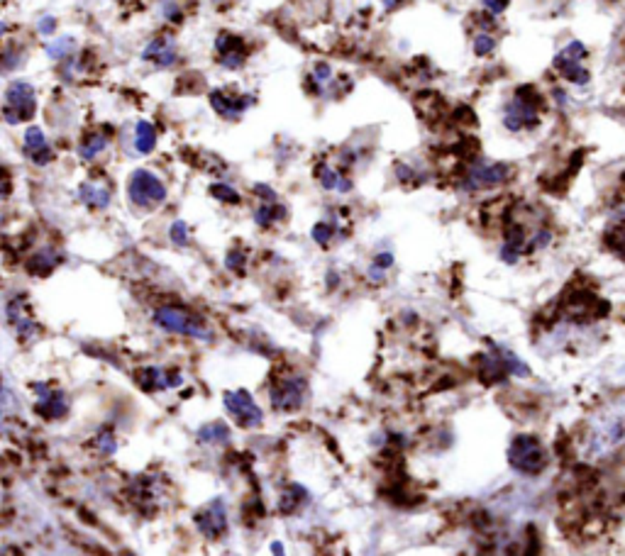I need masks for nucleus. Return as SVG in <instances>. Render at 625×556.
<instances>
[{"label":"nucleus","mask_w":625,"mask_h":556,"mask_svg":"<svg viewBox=\"0 0 625 556\" xmlns=\"http://www.w3.org/2000/svg\"><path fill=\"white\" fill-rule=\"evenodd\" d=\"M584 442L592 461H606L625 449V403H613L596 412Z\"/></svg>","instance_id":"obj_1"},{"label":"nucleus","mask_w":625,"mask_h":556,"mask_svg":"<svg viewBox=\"0 0 625 556\" xmlns=\"http://www.w3.org/2000/svg\"><path fill=\"white\" fill-rule=\"evenodd\" d=\"M215 51H217V61H220L225 68H239L244 64V42L234 34L222 32L220 37L215 39Z\"/></svg>","instance_id":"obj_12"},{"label":"nucleus","mask_w":625,"mask_h":556,"mask_svg":"<svg viewBox=\"0 0 625 556\" xmlns=\"http://www.w3.org/2000/svg\"><path fill=\"white\" fill-rule=\"evenodd\" d=\"M391 263H393V254H388V251H386V254H378L376 259H374V266H378L381 271H386V268L391 266Z\"/></svg>","instance_id":"obj_34"},{"label":"nucleus","mask_w":625,"mask_h":556,"mask_svg":"<svg viewBox=\"0 0 625 556\" xmlns=\"http://www.w3.org/2000/svg\"><path fill=\"white\" fill-rule=\"evenodd\" d=\"M34 393H37V412L47 420H59L68 412V400L64 393L51 391L47 383H34Z\"/></svg>","instance_id":"obj_10"},{"label":"nucleus","mask_w":625,"mask_h":556,"mask_svg":"<svg viewBox=\"0 0 625 556\" xmlns=\"http://www.w3.org/2000/svg\"><path fill=\"white\" fill-rule=\"evenodd\" d=\"M306 495H308V491L303 488V486H298V483L289 486V488L281 493L279 510H281V513H284V515L296 513V510H301V508H303V503H306Z\"/></svg>","instance_id":"obj_20"},{"label":"nucleus","mask_w":625,"mask_h":556,"mask_svg":"<svg viewBox=\"0 0 625 556\" xmlns=\"http://www.w3.org/2000/svg\"><path fill=\"white\" fill-rule=\"evenodd\" d=\"M196 527L208 540H220L227 532V508L222 498H213L196 513Z\"/></svg>","instance_id":"obj_8"},{"label":"nucleus","mask_w":625,"mask_h":556,"mask_svg":"<svg viewBox=\"0 0 625 556\" xmlns=\"http://www.w3.org/2000/svg\"><path fill=\"white\" fill-rule=\"evenodd\" d=\"M308 398V381L303 376H281L269 388V400L277 412H296Z\"/></svg>","instance_id":"obj_5"},{"label":"nucleus","mask_w":625,"mask_h":556,"mask_svg":"<svg viewBox=\"0 0 625 556\" xmlns=\"http://www.w3.org/2000/svg\"><path fill=\"white\" fill-rule=\"evenodd\" d=\"M142 59L152 61L154 66L159 68H169L176 64V47H174V39L171 37H157L149 42V47L142 51Z\"/></svg>","instance_id":"obj_14"},{"label":"nucleus","mask_w":625,"mask_h":556,"mask_svg":"<svg viewBox=\"0 0 625 556\" xmlns=\"http://www.w3.org/2000/svg\"><path fill=\"white\" fill-rule=\"evenodd\" d=\"M272 554H274V556H286L284 544H281V542H274V544H272Z\"/></svg>","instance_id":"obj_37"},{"label":"nucleus","mask_w":625,"mask_h":556,"mask_svg":"<svg viewBox=\"0 0 625 556\" xmlns=\"http://www.w3.org/2000/svg\"><path fill=\"white\" fill-rule=\"evenodd\" d=\"M128 193H130V203L140 210H154L166 200V186L152 171H135L130 176L128 183Z\"/></svg>","instance_id":"obj_4"},{"label":"nucleus","mask_w":625,"mask_h":556,"mask_svg":"<svg viewBox=\"0 0 625 556\" xmlns=\"http://www.w3.org/2000/svg\"><path fill=\"white\" fill-rule=\"evenodd\" d=\"M254 191H257V196L264 198L267 203H274V200H277V193H274L269 186H262V183H259V186H254Z\"/></svg>","instance_id":"obj_32"},{"label":"nucleus","mask_w":625,"mask_h":556,"mask_svg":"<svg viewBox=\"0 0 625 556\" xmlns=\"http://www.w3.org/2000/svg\"><path fill=\"white\" fill-rule=\"evenodd\" d=\"M25 154L37 166H44L54 159V152L47 145V137H44V132L39 127H30L25 132Z\"/></svg>","instance_id":"obj_15"},{"label":"nucleus","mask_w":625,"mask_h":556,"mask_svg":"<svg viewBox=\"0 0 625 556\" xmlns=\"http://www.w3.org/2000/svg\"><path fill=\"white\" fill-rule=\"evenodd\" d=\"M494 47H496V42L489 37V34H479L477 42H474V51H477L479 56H486L489 51H494Z\"/></svg>","instance_id":"obj_29"},{"label":"nucleus","mask_w":625,"mask_h":556,"mask_svg":"<svg viewBox=\"0 0 625 556\" xmlns=\"http://www.w3.org/2000/svg\"><path fill=\"white\" fill-rule=\"evenodd\" d=\"M249 103L252 100L244 98V95L222 93V90H213V93H210V105L215 107L217 115H222V117H227V120L239 117V115L247 110Z\"/></svg>","instance_id":"obj_16"},{"label":"nucleus","mask_w":625,"mask_h":556,"mask_svg":"<svg viewBox=\"0 0 625 556\" xmlns=\"http://www.w3.org/2000/svg\"><path fill=\"white\" fill-rule=\"evenodd\" d=\"M59 263V254H56L54 249H42L39 254H34L30 261H27V268H30L32 273H49L51 268Z\"/></svg>","instance_id":"obj_22"},{"label":"nucleus","mask_w":625,"mask_h":556,"mask_svg":"<svg viewBox=\"0 0 625 556\" xmlns=\"http://www.w3.org/2000/svg\"><path fill=\"white\" fill-rule=\"evenodd\" d=\"M154 145H157V132H154V127L147 120H140L135 127V149L140 154H149Z\"/></svg>","instance_id":"obj_21"},{"label":"nucleus","mask_w":625,"mask_h":556,"mask_svg":"<svg viewBox=\"0 0 625 556\" xmlns=\"http://www.w3.org/2000/svg\"><path fill=\"white\" fill-rule=\"evenodd\" d=\"M222 403H225V410L230 412L232 420L242 429L262 427L264 412L247 391H242V388H239V391H227L222 395Z\"/></svg>","instance_id":"obj_7"},{"label":"nucleus","mask_w":625,"mask_h":556,"mask_svg":"<svg viewBox=\"0 0 625 556\" xmlns=\"http://www.w3.org/2000/svg\"><path fill=\"white\" fill-rule=\"evenodd\" d=\"M284 213H286V210L281 208V205L262 203L259 208H257V213H254V222H257V225H259V227H272L274 222L284 217Z\"/></svg>","instance_id":"obj_23"},{"label":"nucleus","mask_w":625,"mask_h":556,"mask_svg":"<svg viewBox=\"0 0 625 556\" xmlns=\"http://www.w3.org/2000/svg\"><path fill=\"white\" fill-rule=\"evenodd\" d=\"M34 110H37V98H34V88L27 81H13L5 90V107H3V117L5 122L17 125L25 122V120L34 117Z\"/></svg>","instance_id":"obj_6"},{"label":"nucleus","mask_w":625,"mask_h":556,"mask_svg":"<svg viewBox=\"0 0 625 556\" xmlns=\"http://www.w3.org/2000/svg\"><path fill=\"white\" fill-rule=\"evenodd\" d=\"M332 237H335V225H330V222H318V225L313 227V239H315V244L328 246Z\"/></svg>","instance_id":"obj_25"},{"label":"nucleus","mask_w":625,"mask_h":556,"mask_svg":"<svg viewBox=\"0 0 625 556\" xmlns=\"http://www.w3.org/2000/svg\"><path fill=\"white\" fill-rule=\"evenodd\" d=\"M154 322L159 325L166 332H174V335L181 337H191V340H213V332H210L208 325L198 318V315L188 313L186 308H174V305H164L154 313Z\"/></svg>","instance_id":"obj_3"},{"label":"nucleus","mask_w":625,"mask_h":556,"mask_svg":"<svg viewBox=\"0 0 625 556\" xmlns=\"http://www.w3.org/2000/svg\"><path fill=\"white\" fill-rule=\"evenodd\" d=\"M0 503H3V483H0Z\"/></svg>","instance_id":"obj_38"},{"label":"nucleus","mask_w":625,"mask_h":556,"mask_svg":"<svg viewBox=\"0 0 625 556\" xmlns=\"http://www.w3.org/2000/svg\"><path fill=\"white\" fill-rule=\"evenodd\" d=\"M508 466L520 476H540L549 463L547 449L535 434L520 432L508 444Z\"/></svg>","instance_id":"obj_2"},{"label":"nucleus","mask_w":625,"mask_h":556,"mask_svg":"<svg viewBox=\"0 0 625 556\" xmlns=\"http://www.w3.org/2000/svg\"><path fill=\"white\" fill-rule=\"evenodd\" d=\"M137 381H140V386L149 393L169 391V388L181 386V374L179 371H166L162 366H145V369L137 374Z\"/></svg>","instance_id":"obj_11"},{"label":"nucleus","mask_w":625,"mask_h":556,"mask_svg":"<svg viewBox=\"0 0 625 556\" xmlns=\"http://www.w3.org/2000/svg\"><path fill=\"white\" fill-rule=\"evenodd\" d=\"M10 191H13V183H10V176L5 174L3 169H0V198H5Z\"/></svg>","instance_id":"obj_33"},{"label":"nucleus","mask_w":625,"mask_h":556,"mask_svg":"<svg viewBox=\"0 0 625 556\" xmlns=\"http://www.w3.org/2000/svg\"><path fill=\"white\" fill-rule=\"evenodd\" d=\"M508 179V169L503 164H486L481 162L467 174V181L462 183L467 191H479V188H494Z\"/></svg>","instance_id":"obj_9"},{"label":"nucleus","mask_w":625,"mask_h":556,"mask_svg":"<svg viewBox=\"0 0 625 556\" xmlns=\"http://www.w3.org/2000/svg\"><path fill=\"white\" fill-rule=\"evenodd\" d=\"M225 263H227V268H232V271H239V268H242V263H244V254H242V251H230Z\"/></svg>","instance_id":"obj_30"},{"label":"nucleus","mask_w":625,"mask_h":556,"mask_svg":"<svg viewBox=\"0 0 625 556\" xmlns=\"http://www.w3.org/2000/svg\"><path fill=\"white\" fill-rule=\"evenodd\" d=\"M95 446L103 451V454H113V451L118 449V439L113 432H108V429H103V432L95 434Z\"/></svg>","instance_id":"obj_27"},{"label":"nucleus","mask_w":625,"mask_h":556,"mask_svg":"<svg viewBox=\"0 0 625 556\" xmlns=\"http://www.w3.org/2000/svg\"><path fill=\"white\" fill-rule=\"evenodd\" d=\"M54 27H56L54 17H44V20L39 22V32H42V34H51V32H54Z\"/></svg>","instance_id":"obj_36"},{"label":"nucleus","mask_w":625,"mask_h":556,"mask_svg":"<svg viewBox=\"0 0 625 556\" xmlns=\"http://www.w3.org/2000/svg\"><path fill=\"white\" fill-rule=\"evenodd\" d=\"M484 5L486 8L491 10V13H503V10H506V5H508V0H484Z\"/></svg>","instance_id":"obj_35"},{"label":"nucleus","mask_w":625,"mask_h":556,"mask_svg":"<svg viewBox=\"0 0 625 556\" xmlns=\"http://www.w3.org/2000/svg\"><path fill=\"white\" fill-rule=\"evenodd\" d=\"M169 237H171V242H174V244L186 246L188 244V227H186V222L176 220L174 225H171V229H169Z\"/></svg>","instance_id":"obj_28"},{"label":"nucleus","mask_w":625,"mask_h":556,"mask_svg":"<svg viewBox=\"0 0 625 556\" xmlns=\"http://www.w3.org/2000/svg\"><path fill=\"white\" fill-rule=\"evenodd\" d=\"M210 193H213V196L217 198V200H222V203H239V196H237V191H234V188H230V186H225V183H215V186H210Z\"/></svg>","instance_id":"obj_26"},{"label":"nucleus","mask_w":625,"mask_h":556,"mask_svg":"<svg viewBox=\"0 0 625 556\" xmlns=\"http://www.w3.org/2000/svg\"><path fill=\"white\" fill-rule=\"evenodd\" d=\"M5 315H8V322L13 325L15 335L20 337V340H32V337H37L39 325L30 318V313H27V305L20 300V298H15V300L8 303V308H5Z\"/></svg>","instance_id":"obj_13"},{"label":"nucleus","mask_w":625,"mask_h":556,"mask_svg":"<svg viewBox=\"0 0 625 556\" xmlns=\"http://www.w3.org/2000/svg\"><path fill=\"white\" fill-rule=\"evenodd\" d=\"M196 437L200 444H210V446L227 444L230 442V427H227L225 422H208V425L198 429Z\"/></svg>","instance_id":"obj_18"},{"label":"nucleus","mask_w":625,"mask_h":556,"mask_svg":"<svg viewBox=\"0 0 625 556\" xmlns=\"http://www.w3.org/2000/svg\"><path fill=\"white\" fill-rule=\"evenodd\" d=\"M108 140H110V135H103V132H88V135H83L81 145H78V154H81V159H86V162L95 159L103 149L108 147Z\"/></svg>","instance_id":"obj_19"},{"label":"nucleus","mask_w":625,"mask_h":556,"mask_svg":"<svg viewBox=\"0 0 625 556\" xmlns=\"http://www.w3.org/2000/svg\"><path fill=\"white\" fill-rule=\"evenodd\" d=\"M78 200L91 210H105L110 205V188L98 181H86L78 186Z\"/></svg>","instance_id":"obj_17"},{"label":"nucleus","mask_w":625,"mask_h":556,"mask_svg":"<svg viewBox=\"0 0 625 556\" xmlns=\"http://www.w3.org/2000/svg\"><path fill=\"white\" fill-rule=\"evenodd\" d=\"M73 47H76V42H73L71 37H61V39H56L54 44H49L47 54L51 56V59H56V61H66L68 56H73L71 54Z\"/></svg>","instance_id":"obj_24"},{"label":"nucleus","mask_w":625,"mask_h":556,"mask_svg":"<svg viewBox=\"0 0 625 556\" xmlns=\"http://www.w3.org/2000/svg\"><path fill=\"white\" fill-rule=\"evenodd\" d=\"M10 408H13V395L0 391V420L5 417V412H8Z\"/></svg>","instance_id":"obj_31"}]
</instances>
